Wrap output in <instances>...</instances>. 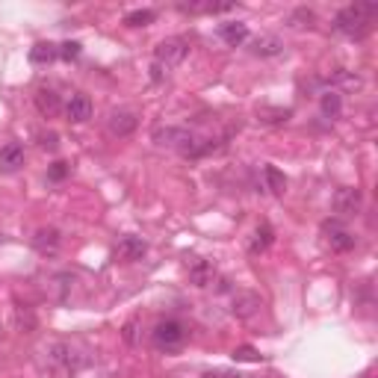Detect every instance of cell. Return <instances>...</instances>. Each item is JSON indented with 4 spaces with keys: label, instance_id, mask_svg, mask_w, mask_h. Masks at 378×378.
Instances as JSON below:
<instances>
[{
    "label": "cell",
    "instance_id": "obj_1",
    "mask_svg": "<svg viewBox=\"0 0 378 378\" xmlns=\"http://www.w3.org/2000/svg\"><path fill=\"white\" fill-rule=\"evenodd\" d=\"M154 142L160 145V148L181 151L184 157H192V160H198V157H204V154L219 148L213 139H201V136L189 133L187 127H157L154 130Z\"/></svg>",
    "mask_w": 378,
    "mask_h": 378
},
{
    "label": "cell",
    "instance_id": "obj_2",
    "mask_svg": "<svg viewBox=\"0 0 378 378\" xmlns=\"http://www.w3.org/2000/svg\"><path fill=\"white\" fill-rule=\"evenodd\" d=\"M375 15H378V4H352L334 15V30L349 38H364L372 30Z\"/></svg>",
    "mask_w": 378,
    "mask_h": 378
},
{
    "label": "cell",
    "instance_id": "obj_3",
    "mask_svg": "<svg viewBox=\"0 0 378 378\" xmlns=\"http://www.w3.org/2000/svg\"><path fill=\"white\" fill-rule=\"evenodd\" d=\"M187 337H189V331L181 320H163V322H157L151 340L160 352H177L187 343Z\"/></svg>",
    "mask_w": 378,
    "mask_h": 378
},
{
    "label": "cell",
    "instance_id": "obj_4",
    "mask_svg": "<svg viewBox=\"0 0 378 378\" xmlns=\"http://www.w3.org/2000/svg\"><path fill=\"white\" fill-rule=\"evenodd\" d=\"M189 53V42L181 36H174V38H163L160 45L154 48V65H160L163 71L174 68V65H181L184 59Z\"/></svg>",
    "mask_w": 378,
    "mask_h": 378
},
{
    "label": "cell",
    "instance_id": "obj_5",
    "mask_svg": "<svg viewBox=\"0 0 378 378\" xmlns=\"http://www.w3.org/2000/svg\"><path fill=\"white\" fill-rule=\"evenodd\" d=\"M45 355H48V364H51L53 369H59V372H74L77 367L83 364V357L77 355L68 343H51V346L45 349Z\"/></svg>",
    "mask_w": 378,
    "mask_h": 378
},
{
    "label": "cell",
    "instance_id": "obj_6",
    "mask_svg": "<svg viewBox=\"0 0 378 378\" xmlns=\"http://www.w3.org/2000/svg\"><path fill=\"white\" fill-rule=\"evenodd\" d=\"M322 233H325V240L334 251H352L357 246V236L343 222H337V219H328V222L322 225Z\"/></svg>",
    "mask_w": 378,
    "mask_h": 378
},
{
    "label": "cell",
    "instance_id": "obj_7",
    "mask_svg": "<svg viewBox=\"0 0 378 378\" xmlns=\"http://www.w3.org/2000/svg\"><path fill=\"white\" fill-rule=\"evenodd\" d=\"M361 207H364V195H361V189L357 187H343V189H337V195H334V210L340 213V216H357L361 213Z\"/></svg>",
    "mask_w": 378,
    "mask_h": 378
},
{
    "label": "cell",
    "instance_id": "obj_8",
    "mask_svg": "<svg viewBox=\"0 0 378 378\" xmlns=\"http://www.w3.org/2000/svg\"><path fill=\"white\" fill-rule=\"evenodd\" d=\"M263 308V302H261V295L257 293H246V290H240L233 298H231V313L236 316V320H251V316Z\"/></svg>",
    "mask_w": 378,
    "mask_h": 378
},
{
    "label": "cell",
    "instance_id": "obj_9",
    "mask_svg": "<svg viewBox=\"0 0 378 378\" xmlns=\"http://www.w3.org/2000/svg\"><path fill=\"white\" fill-rule=\"evenodd\" d=\"M92 98L89 95H83V92H77V95H71V101L65 104V115H68V122L71 125H83V122H89L92 118Z\"/></svg>",
    "mask_w": 378,
    "mask_h": 378
},
{
    "label": "cell",
    "instance_id": "obj_10",
    "mask_svg": "<svg viewBox=\"0 0 378 378\" xmlns=\"http://www.w3.org/2000/svg\"><path fill=\"white\" fill-rule=\"evenodd\" d=\"M59 246H63V233H59L56 228H38L36 236H33V248L38 254H45V257H53L59 251Z\"/></svg>",
    "mask_w": 378,
    "mask_h": 378
},
{
    "label": "cell",
    "instance_id": "obj_11",
    "mask_svg": "<svg viewBox=\"0 0 378 378\" xmlns=\"http://www.w3.org/2000/svg\"><path fill=\"white\" fill-rule=\"evenodd\" d=\"M187 272H189V281L195 287H210L216 281V266L210 261H204V257H192L187 263Z\"/></svg>",
    "mask_w": 378,
    "mask_h": 378
},
{
    "label": "cell",
    "instance_id": "obj_12",
    "mask_svg": "<svg viewBox=\"0 0 378 378\" xmlns=\"http://www.w3.org/2000/svg\"><path fill=\"white\" fill-rule=\"evenodd\" d=\"M136 125H139V118H136L130 110H115V112H110V118H107V130H110L112 136H130V133L136 130Z\"/></svg>",
    "mask_w": 378,
    "mask_h": 378
},
{
    "label": "cell",
    "instance_id": "obj_13",
    "mask_svg": "<svg viewBox=\"0 0 378 378\" xmlns=\"http://www.w3.org/2000/svg\"><path fill=\"white\" fill-rule=\"evenodd\" d=\"M145 251H148V243L142 240V236H125V240L118 243V248H115V257H118V261H125V263H130V261H142Z\"/></svg>",
    "mask_w": 378,
    "mask_h": 378
},
{
    "label": "cell",
    "instance_id": "obj_14",
    "mask_svg": "<svg viewBox=\"0 0 378 378\" xmlns=\"http://www.w3.org/2000/svg\"><path fill=\"white\" fill-rule=\"evenodd\" d=\"M219 38H222L228 48H240L243 42H248V24H243V21H225V24H219Z\"/></svg>",
    "mask_w": 378,
    "mask_h": 378
},
{
    "label": "cell",
    "instance_id": "obj_15",
    "mask_svg": "<svg viewBox=\"0 0 378 378\" xmlns=\"http://www.w3.org/2000/svg\"><path fill=\"white\" fill-rule=\"evenodd\" d=\"M275 243V231H272V225L269 222H261L254 228V233H251V240H248V254H263V251H269V246Z\"/></svg>",
    "mask_w": 378,
    "mask_h": 378
},
{
    "label": "cell",
    "instance_id": "obj_16",
    "mask_svg": "<svg viewBox=\"0 0 378 378\" xmlns=\"http://www.w3.org/2000/svg\"><path fill=\"white\" fill-rule=\"evenodd\" d=\"M236 4H213V0H189V4H177L181 12L189 15H216V12H231Z\"/></svg>",
    "mask_w": 378,
    "mask_h": 378
},
{
    "label": "cell",
    "instance_id": "obj_17",
    "mask_svg": "<svg viewBox=\"0 0 378 378\" xmlns=\"http://www.w3.org/2000/svg\"><path fill=\"white\" fill-rule=\"evenodd\" d=\"M24 166V145L21 142H9L0 148V172H15Z\"/></svg>",
    "mask_w": 378,
    "mask_h": 378
},
{
    "label": "cell",
    "instance_id": "obj_18",
    "mask_svg": "<svg viewBox=\"0 0 378 378\" xmlns=\"http://www.w3.org/2000/svg\"><path fill=\"white\" fill-rule=\"evenodd\" d=\"M251 53L254 56H278V53H284V42L278 36H257L251 42Z\"/></svg>",
    "mask_w": 378,
    "mask_h": 378
},
{
    "label": "cell",
    "instance_id": "obj_19",
    "mask_svg": "<svg viewBox=\"0 0 378 378\" xmlns=\"http://www.w3.org/2000/svg\"><path fill=\"white\" fill-rule=\"evenodd\" d=\"M53 59H59V45H53V42H38V45L30 48V63L33 65H48V63H53Z\"/></svg>",
    "mask_w": 378,
    "mask_h": 378
},
{
    "label": "cell",
    "instance_id": "obj_20",
    "mask_svg": "<svg viewBox=\"0 0 378 378\" xmlns=\"http://www.w3.org/2000/svg\"><path fill=\"white\" fill-rule=\"evenodd\" d=\"M325 83L331 86V92H337V89H361V77L340 68V71H334L331 77H325Z\"/></svg>",
    "mask_w": 378,
    "mask_h": 378
},
{
    "label": "cell",
    "instance_id": "obj_21",
    "mask_svg": "<svg viewBox=\"0 0 378 378\" xmlns=\"http://www.w3.org/2000/svg\"><path fill=\"white\" fill-rule=\"evenodd\" d=\"M36 107H38V112L42 115H56L59 112V95L53 92V89H38L36 92Z\"/></svg>",
    "mask_w": 378,
    "mask_h": 378
},
{
    "label": "cell",
    "instance_id": "obj_22",
    "mask_svg": "<svg viewBox=\"0 0 378 378\" xmlns=\"http://www.w3.org/2000/svg\"><path fill=\"white\" fill-rule=\"evenodd\" d=\"M340 112H343V98H340V92H322V115L325 118H340Z\"/></svg>",
    "mask_w": 378,
    "mask_h": 378
},
{
    "label": "cell",
    "instance_id": "obj_23",
    "mask_svg": "<svg viewBox=\"0 0 378 378\" xmlns=\"http://www.w3.org/2000/svg\"><path fill=\"white\" fill-rule=\"evenodd\" d=\"M263 181H266V187H269V192H275V195H284V192H287V177L278 172L275 166H266V169H263Z\"/></svg>",
    "mask_w": 378,
    "mask_h": 378
},
{
    "label": "cell",
    "instance_id": "obj_24",
    "mask_svg": "<svg viewBox=\"0 0 378 378\" xmlns=\"http://www.w3.org/2000/svg\"><path fill=\"white\" fill-rule=\"evenodd\" d=\"M154 18H157L154 9H133L125 15V24L127 27H148V24H154Z\"/></svg>",
    "mask_w": 378,
    "mask_h": 378
},
{
    "label": "cell",
    "instance_id": "obj_25",
    "mask_svg": "<svg viewBox=\"0 0 378 378\" xmlns=\"http://www.w3.org/2000/svg\"><path fill=\"white\" fill-rule=\"evenodd\" d=\"M233 361L236 364H261L263 355L257 352V349H251V346H236L233 349Z\"/></svg>",
    "mask_w": 378,
    "mask_h": 378
},
{
    "label": "cell",
    "instance_id": "obj_26",
    "mask_svg": "<svg viewBox=\"0 0 378 378\" xmlns=\"http://www.w3.org/2000/svg\"><path fill=\"white\" fill-rule=\"evenodd\" d=\"M15 320H18V328H21V331H33V325H36L30 308H21V305L15 308Z\"/></svg>",
    "mask_w": 378,
    "mask_h": 378
},
{
    "label": "cell",
    "instance_id": "obj_27",
    "mask_svg": "<svg viewBox=\"0 0 378 378\" xmlns=\"http://www.w3.org/2000/svg\"><path fill=\"white\" fill-rule=\"evenodd\" d=\"M68 172H71V166L68 163H63V160H56L51 169H48V181H53V184H59V181H65L68 177Z\"/></svg>",
    "mask_w": 378,
    "mask_h": 378
},
{
    "label": "cell",
    "instance_id": "obj_28",
    "mask_svg": "<svg viewBox=\"0 0 378 378\" xmlns=\"http://www.w3.org/2000/svg\"><path fill=\"white\" fill-rule=\"evenodd\" d=\"M80 51H83L80 42H63V45H59V59H68V63H71V59L80 56Z\"/></svg>",
    "mask_w": 378,
    "mask_h": 378
},
{
    "label": "cell",
    "instance_id": "obj_29",
    "mask_svg": "<svg viewBox=\"0 0 378 378\" xmlns=\"http://www.w3.org/2000/svg\"><path fill=\"white\" fill-rule=\"evenodd\" d=\"M125 340L127 343H136V322H127L125 325Z\"/></svg>",
    "mask_w": 378,
    "mask_h": 378
},
{
    "label": "cell",
    "instance_id": "obj_30",
    "mask_svg": "<svg viewBox=\"0 0 378 378\" xmlns=\"http://www.w3.org/2000/svg\"><path fill=\"white\" fill-rule=\"evenodd\" d=\"M42 148H56V133H51V136H42Z\"/></svg>",
    "mask_w": 378,
    "mask_h": 378
}]
</instances>
